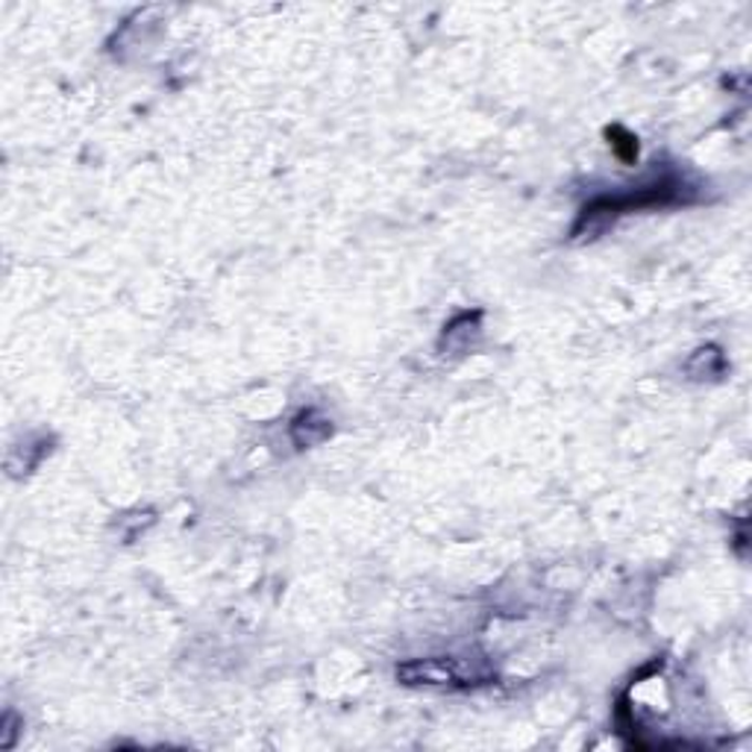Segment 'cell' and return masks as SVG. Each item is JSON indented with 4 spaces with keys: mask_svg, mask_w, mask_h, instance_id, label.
<instances>
[{
    "mask_svg": "<svg viewBox=\"0 0 752 752\" xmlns=\"http://www.w3.org/2000/svg\"><path fill=\"white\" fill-rule=\"evenodd\" d=\"M676 200H682V182L676 180H665L650 188H638L633 195L599 197V200H594V203L582 209L579 223L573 227V239H597L599 232L606 230L617 215L647 209V206H667L676 203Z\"/></svg>",
    "mask_w": 752,
    "mask_h": 752,
    "instance_id": "cell-1",
    "label": "cell"
},
{
    "mask_svg": "<svg viewBox=\"0 0 752 752\" xmlns=\"http://www.w3.org/2000/svg\"><path fill=\"white\" fill-rule=\"evenodd\" d=\"M397 679L403 685H456L464 682L462 667L453 658H415L397 667Z\"/></svg>",
    "mask_w": 752,
    "mask_h": 752,
    "instance_id": "cell-2",
    "label": "cell"
},
{
    "mask_svg": "<svg viewBox=\"0 0 752 752\" xmlns=\"http://www.w3.org/2000/svg\"><path fill=\"white\" fill-rule=\"evenodd\" d=\"M333 436V420L324 418L317 409L300 411L291 424V438L297 447H315Z\"/></svg>",
    "mask_w": 752,
    "mask_h": 752,
    "instance_id": "cell-3",
    "label": "cell"
}]
</instances>
